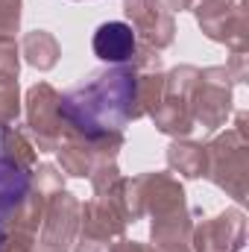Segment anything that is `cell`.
<instances>
[{
	"mask_svg": "<svg viewBox=\"0 0 249 252\" xmlns=\"http://www.w3.org/2000/svg\"><path fill=\"white\" fill-rule=\"evenodd\" d=\"M132 94L135 70L129 64L91 70L88 79L62 94L64 126L82 135L124 132V126L132 121Z\"/></svg>",
	"mask_w": 249,
	"mask_h": 252,
	"instance_id": "obj_1",
	"label": "cell"
},
{
	"mask_svg": "<svg viewBox=\"0 0 249 252\" xmlns=\"http://www.w3.org/2000/svg\"><path fill=\"white\" fill-rule=\"evenodd\" d=\"M79 208L82 202L67 193L59 190L47 199L44 205V220H41V241L35 252H70L79 235Z\"/></svg>",
	"mask_w": 249,
	"mask_h": 252,
	"instance_id": "obj_7",
	"label": "cell"
},
{
	"mask_svg": "<svg viewBox=\"0 0 249 252\" xmlns=\"http://www.w3.org/2000/svg\"><path fill=\"white\" fill-rule=\"evenodd\" d=\"M21 118V91H18V76L0 73V129L15 126Z\"/></svg>",
	"mask_w": 249,
	"mask_h": 252,
	"instance_id": "obj_17",
	"label": "cell"
},
{
	"mask_svg": "<svg viewBox=\"0 0 249 252\" xmlns=\"http://www.w3.org/2000/svg\"><path fill=\"white\" fill-rule=\"evenodd\" d=\"M129 67L132 70H161V50H156V47H150V44H144V41H138L135 44V53H132V59H129Z\"/></svg>",
	"mask_w": 249,
	"mask_h": 252,
	"instance_id": "obj_23",
	"label": "cell"
},
{
	"mask_svg": "<svg viewBox=\"0 0 249 252\" xmlns=\"http://www.w3.org/2000/svg\"><path fill=\"white\" fill-rule=\"evenodd\" d=\"M205 179L226 190L235 202L249 193V132L229 126L205 144Z\"/></svg>",
	"mask_w": 249,
	"mask_h": 252,
	"instance_id": "obj_2",
	"label": "cell"
},
{
	"mask_svg": "<svg viewBox=\"0 0 249 252\" xmlns=\"http://www.w3.org/2000/svg\"><path fill=\"white\" fill-rule=\"evenodd\" d=\"M226 70H229V76H232V82L238 85V82H247L249 76V56L247 50H232V56H229V62L223 64Z\"/></svg>",
	"mask_w": 249,
	"mask_h": 252,
	"instance_id": "obj_25",
	"label": "cell"
},
{
	"mask_svg": "<svg viewBox=\"0 0 249 252\" xmlns=\"http://www.w3.org/2000/svg\"><path fill=\"white\" fill-rule=\"evenodd\" d=\"M24 103H27V126L35 141V150L56 153V147L62 144L67 132L62 118V94L50 82H35L27 91Z\"/></svg>",
	"mask_w": 249,
	"mask_h": 252,
	"instance_id": "obj_6",
	"label": "cell"
},
{
	"mask_svg": "<svg viewBox=\"0 0 249 252\" xmlns=\"http://www.w3.org/2000/svg\"><path fill=\"white\" fill-rule=\"evenodd\" d=\"M126 223L115 196H94L82 202L79 208V235L97 238V241H121L126 232Z\"/></svg>",
	"mask_w": 249,
	"mask_h": 252,
	"instance_id": "obj_10",
	"label": "cell"
},
{
	"mask_svg": "<svg viewBox=\"0 0 249 252\" xmlns=\"http://www.w3.org/2000/svg\"><path fill=\"white\" fill-rule=\"evenodd\" d=\"M24 0H0V35H15L21 30Z\"/></svg>",
	"mask_w": 249,
	"mask_h": 252,
	"instance_id": "obj_24",
	"label": "cell"
},
{
	"mask_svg": "<svg viewBox=\"0 0 249 252\" xmlns=\"http://www.w3.org/2000/svg\"><path fill=\"white\" fill-rule=\"evenodd\" d=\"M150 252H190V250H179V247H150Z\"/></svg>",
	"mask_w": 249,
	"mask_h": 252,
	"instance_id": "obj_29",
	"label": "cell"
},
{
	"mask_svg": "<svg viewBox=\"0 0 249 252\" xmlns=\"http://www.w3.org/2000/svg\"><path fill=\"white\" fill-rule=\"evenodd\" d=\"M0 252H35V235L15 229V226H3L0 229Z\"/></svg>",
	"mask_w": 249,
	"mask_h": 252,
	"instance_id": "obj_21",
	"label": "cell"
},
{
	"mask_svg": "<svg viewBox=\"0 0 249 252\" xmlns=\"http://www.w3.org/2000/svg\"><path fill=\"white\" fill-rule=\"evenodd\" d=\"M158 3H161L170 15H173V12H185V9H190V0H158Z\"/></svg>",
	"mask_w": 249,
	"mask_h": 252,
	"instance_id": "obj_28",
	"label": "cell"
},
{
	"mask_svg": "<svg viewBox=\"0 0 249 252\" xmlns=\"http://www.w3.org/2000/svg\"><path fill=\"white\" fill-rule=\"evenodd\" d=\"M18 47H21L24 62L32 64L35 70H53V67L59 64V56H62V47H59L56 35L47 32V30H32V32H27Z\"/></svg>",
	"mask_w": 249,
	"mask_h": 252,
	"instance_id": "obj_13",
	"label": "cell"
},
{
	"mask_svg": "<svg viewBox=\"0 0 249 252\" xmlns=\"http://www.w3.org/2000/svg\"><path fill=\"white\" fill-rule=\"evenodd\" d=\"M0 158L21 170V173H32L35 167V144L15 126H3L0 129Z\"/></svg>",
	"mask_w": 249,
	"mask_h": 252,
	"instance_id": "obj_15",
	"label": "cell"
},
{
	"mask_svg": "<svg viewBox=\"0 0 249 252\" xmlns=\"http://www.w3.org/2000/svg\"><path fill=\"white\" fill-rule=\"evenodd\" d=\"M247 247V214L241 208H226L217 217L193 223L190 252H241Z\"/></svg>",
	"mask_w": 249,
	"mask_h": 252,
	"instance_id": "obj_8",
	"label": "cell"
},
{
	"mask_svg": "<svg viewBox=\"0 0 249 252\" xmlns=\"http://www.w3.org/2000/svg\"><path fill=\"white\" fill-rule=\"evenodd\" d=\"M115 241H97V238H85V235H76V244L70 252H112Z\"/></svg>",
	"mask_w": 249,
	"mask_h": 252,
	"instance_id": "obj_26",
	"label": "cell"
},
{
	"mask_svg": "<svg viewBox=\"0 0 249 252\" xmlns=\"http://www.w3.org/2000/svg\"><path fill=\"white\" fill-rule=\"evenodd\" d=\"M135 44H138V35L124 21L100 24L97 32H94V38H91L94 56L109 64H129L132 53H135Z\"/></svg>",
	"mask_w": 249,
	"mask_h": 252,
	"instance_id": "obj_11",
	"label": "cell"
},
{
	"mask_svg": "<svg viewBox=\"0 0 249 252\" xmlns=\"http://www.w3.org/2000/svg\"><path fill=\"white\" fill-rule=\"evenodd\" d=\"M190 12L205 38L226 44L229 50H249L247 6L238 0H190Z\"/></svg>",
	"mask_w": 249,
	"mask_h": 252,
	"instance_id": "obj_5",
	"label": "cell"
},
{
	"mask_svg": "<svg viewBox=\"0 0 249 252\" xmlns=\"http://www.w3.org/2000/svg\"><path fill=\"white\" fill-rule=\"evenodd\" d=\"M112 252H150V244H141V241H126V238H121V241H115Z\"/></svg>",
	"mask_w": 249,
	"mask_h": 252,
	"instance_id": "obj_27",
	"label": "cell"
},
{
	"mask_svg": "<svg viewBox=\"0 0 249 252\" xmlns=\"http://www.w3.org/2000/svg\"><path fill=\"white\" fill-rule=\"evenodd\" d=\"M0 73H21V47L15 35H0Z\"/></svg>",
	"mask_w": 249,
	"mask_h": 252,
	"instance_id": "obj_22",
	"label": "cell"
},
{
	"mask_svg": "<svg viewBox=\"0 0 249 252\" xmlns=\"http://www.w3.org/2000/svg\"><path fill=\"white\" fill-rule=\"evenodd\" d=\"M91 190H94V196H112L118 185H121V167H118V161H106V164H97L94 170H91Z\"/></svg>",
	"mask_w": 249,
	"mask_h": 252,
	"instance_id": "obj_20",
	"label": "cell"
},
{
	"mask_svg": "<svg viewBox=\"0 0 249 252\" xmlns=\"http://www.w3.org/2000/svg\"><path fill=\"white\" fill-rule=\"evenodd\" d=\"M153 124L161 135H170V138H187L193 132V115H190V106L187 100H179V97H161V103L153 109Z\"/></svg>",
	"mask_w": 249,
	"mask_h": 252,
	"instance_id": "obj_12",
	"label": "cell"
},
{
	"mask_svg": "<svg viewBox=\"0 0 249 252\" xmlns=\"http://www.w3.org/2000/svg\"><path fill=\"white\" fill-rule=\"evenodd\" d=\"M30 188L38 190L41 196H47V199H50L53 193L64 190V173L56 167V164H38V167H32Z\"/></svg>",
	"mask_w": 249,
	"mask_h": 252,
	"instance_id": "obj_19",
	"label": "cell"
},
{
	"mask_svg": "<svg viewBox=\"0 0 249 252\" xmlns=\"http://www.w3.org/2000/svg\"><path fill=\"white\" fill-rule=\"evenodd\" d=\"M124 15L144 44L167 50L176 41V21L158 0H124Z\"/></svg>",
	"mask_w": 249,
	"mask_h": 252,
	"instance_id": "obj_9",
	"label": "cell"
},
{
	"mask_svg": "<svg viewBox=\"0 0 249 252\" xmlns=\"http://www.w3.org/2000/svg\"><path fill=\"white\" fill-rule=\"evenodd\" d=\"M124 150V132H100V135H82L67 129L62 144L56 147L59 170L64 176L85 179L97 164L118 161V153Z\"/></svg>",
	"mask_w": 249,
	"mask_h": 252,
	"instance_id": "obj_3",
	"label": "cell"
},
{
	"mask_svg": "<svg viewBox=\"0 0 249 252\" xmlns=\"http://www.w3.org/2000/svg\"><path fill=\"white\" fill-rule=\"evenodd\" d=\"M167 167L179 173L182 179H199L205 176V144L187 141V138H173L167 147Z\"/></svg>",
	"mask_w": 249,
	"mask_h": 252,
	"instance_id": "obj_14",
	"label": "cell"
},
{
	"mask_svg": "<svg viewBox=\"0 0 249 252\" xmlns=\"http://www.w3.org/2000/svg\"><path fill=\"white\" fill-rule=\"evenodd\" d=\"M232 76L223 64H214V67H205L199 70V79L190 91V115H193V124H199L208 132H217L220 126H226L229 115L235 112V100H232Z\"/></svg>",
	"mask_w": 249,
	"mask_h": 252,
	"instance_id": "obj_4",
	"label": "cell"
},
{
	"mask_svg": "<svg viewBox=\"0 0 249 252\" xmlns=\"http://www.w3.org/2000/svg\"><path fill=\"white\" fill-rule=\"evenodd\" d=\"M199 79V67L193 64H179L170 73H164V94L167 97H179V100H190V91Z\"/></svg>",
	"mask_w": 249,
	"mask_h": 252,
	"instance_id": "obj_18",
	"label": "cell"
},
{
	"mask_svg": "<svg viewBox=\"0 0 249 252\" xmlns=\"http://www.w3.org/2000/svg\"><path fill=\"white\" fill-rule=\"evenodd\" d=\"M164 97V73L161 70H135V94H132V121L153 115V109Z\"/></svg>",
	"mask_w": 249,
	"mask_h": 252,
	"instance_id": "obj_16",
	"label": "cell"
}]
</instances>
